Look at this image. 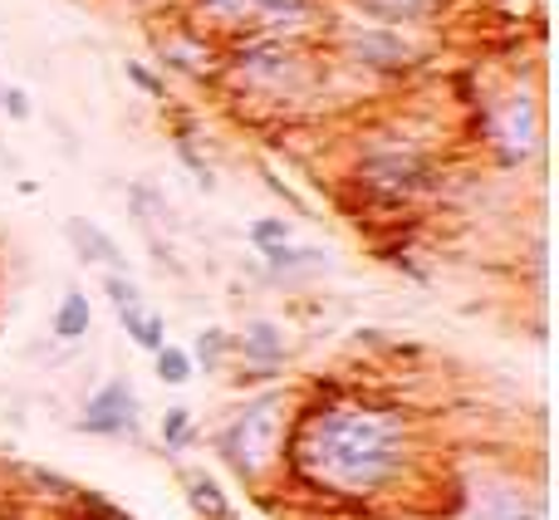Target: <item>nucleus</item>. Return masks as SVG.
I'll list each match as a JSON object with an SVG mask.
<instances>
[{
    "instance_id": "f257e3e1",
    "label": "nucleus",
    "mask_w": 559,
    "mask_h": 520,
    "mask_svg": "<svg viewBox=\"0 0 559 520\" xmlns=\"http://www.w3.org/2000/svg\"><path fill=\"white\" fill-rule=\"evenodd\" d=\"M295 457L334 492H378L407 466V423L388 407H329L305 423Z\"/></svg>"
},
{
    "instance_id": "423d86ee",
    "label": "nucleus",
    "mask_w": 559,
    "mask_h": 520,
    "mask_svg": "<svg viewBox=\"0 0 559 520\" xmlns=\"http://www.w3.org/2000/svg\"><path fill=\"white\" fill-rule=\"evenodd\" d=\"M123 329H128V339H133L138 348H147V354H157V348L167 344V324H163V315H147V309H123Z\"/></svg>"
},
{
    "instance_id": "f8f14e48",
    "label": "nucleus",
    "mask_w": 559,
    "mask_h": 520,
    "mask_svg": "<svg viewBox=\"0 0 559 520\" xmlns=\"http://www.w3.org/2000/svg\"><path fill=\"white\" fill-rule=\"evenodd\" d=\"M187 433H192V413H187V407H173V413L163 417V442L167 447H182Z\"/></svg>"
},
{
    "instance_id": "20e7f679",
    "label": "nucleus",
    "mask_w": 559,
    "mask_h": 520,
    "mask_svg": "<svg viewBox=\"0 0 559 520\" xmlns=\"http://www.w3.org/2000/svg\"><path fill=\"white\" fill-rule=\"evenodd\" d=\"M64 236H69V246H74V251L84 256V260H94V265H108V270H123V265H128L114 236L98 232V226L84 222V216H69V222H64Z\"/></svg>"
},
{
    "instance_id": "9d476101",
    "label": "nucleus",
    "mask_w": 559,
    "mask_h": 520,
    "mask_svg": "<svg viewBox=\"0 0 559 520\" xmlns=\"http://www.w3.org/2000/svg\"><path fill=\"white\" fill-rule=\"evenodd\" d=\"M265 260H271L275 270H299V265H319L324 260V251H299V246H289V241H280L265 251Z\"/></svg>"
},
{
    "instance_id": "9b49d317",
    "label": "nucleus",
    "mask_w": 559,
    "mask_h": 520,
    "mask_svg": "<svg viewBox=\"0 0 559 520\" xmlns=\"http://www.w3.org/2000/svg\"><path fill=\"white\" fill-rule=\"evenodd\" d=\"M251 241L261 246V251H271V246L289 241V222H280V216H265V222H255V226H251Z\"/></svg>"
},
{
    "instance_id": "2eb2a0df",
    "label": "nucleus",
    "mask_w": 559,
    "mask_h": 520,
    "mask_svg": "<svg viewBox=\"0 0 559 520\" xmlns=\"http://www.w3.org/2000/svg\"><path fill=\"white\" fill-rule=\"evenodd\" d=\"M0 108H5L15 123H25L29 118V98H25V88H0Z\"/></svg>"
},
{
    "instance_id": "6e6552de",
    "label": "nucleus",
    "mask_w": 559,
    "mask_h": 520,
    "mask_svg": "<svg viewBox=\"0 0 559 520\" xmlns=\"http://www.w3.org/2000/svg\"><path fill=\"white\" fill-rule=\"evenodd\" d=\"M187 492H192V506H197L202 516H212V520H226V516H231L226 496L216 492V482H206V476H192V482H187Z\"/></svg>"
},
{
    "instance_id": "0eeeda50",
    "label": "nucleus",
    "mask_w": 559,
    "mask_h": 520,
    "mask_svg": "<svg viewBox=\"0 0 559 520\" xmlns=\"http://www.w3.org/2000/svg\"><path fill=\"white\" fill-rule=\"evenodd\" d=\"M246 354H255V358H285V339H280V329L275 324H265V319H251V324H246Z\"/></svg>"
},
{
    "instance_id": "f03ea898",
    "label": "nucleus",
    "mask_w": 559,
    "mask_h": 520,
    "mask_svg": "<svg viewBox=\"0 0 559 520\" xmlns=\"http://www.w3.org/2000/svg\"><path fill=\"white\" fill-rule=\"evenodd\" d=\"M285 398L265 393L255 403H246L241 413L226 423L222 433V457L246 476V482H261L265 466L275 462V447H280V423H285Z\"/></svg>"
},
{
    "instance_id": "39448f33",
    "label": "nucleus",
    "mask_w": 559,
    "mask_h": 520,
    "mask_svg": "<svg viewBox=\"0 0 559 520\" xmlns=\"http://www.w3.org/2000/svg\"><path fill=\"white\" fill-rule=\"evenodd\" d=\"M88 324H94V315H88V295L84 289H69L64 299H59V309H55V339H69V344H74V339H84L88 334Z\"/></svg>"
},
{
    "instance_id": "4468645a",
    "label": "nucleus",
    "mask_w": 559,
    "mask_h": 520,
    "mask_svg": "<svg viewBox=\"0 0 559 520\" xmlns=\"http://www.w3.org/2000/svg\"><path fill=\"white\" fill-rule=\"evenodd\" d=\"M226 344H231V339H226V334H222V329H206V334H202V344H197V358H202V364H206V368H212V364H216V358H222V354H226Z\"/></svg>"
},
{
    "instance_id": "ddd939ff",
    "label": "nucleus",
    "mask_w": 559,
    "mask_h": 520,
    "mask_svg": "<svg viewBox=\"0 0 559 520\" xmlns=\"http://www.w3.org/2000/svg\"><path fill=\"white\" fill-rule=\"evenodd\" d=\"M104 289H108V299L118 305V315H123V309H138V285H133V280H123L118 270L104 280Z\"/></svg>"
},
{
    "instance_id": "1a4fd4ad",
    "label": "nucleus",
    "mask_w": 559,
    "mask_h": 520,
    "mask_svg": "<svg viewBox=\"0 0 559 520\" xmlns=\"http://www.w3.org/2000/svg\"><path fill=\"white\" fill-rule=\"evenodd\" d=\"M157 378H163V383H187V378H192V354L177 344H163L157 348Z\"/></svg>"
},
{
    "instance_id": "dca6fc26",
    "label": "nucleus",
    "mask_w": 559,
    "mask_h": 520,
    "mask_svg": "<svg viewBox=\"0 0 559 520\" xmlns=\"http://www.w3.org/2000/svg\"><path fill=\"white\" fill-rule=\"evenodd\" d=\"M226 5H236V10H265V15H275L285 0H226Z\"/></svg>"
},
{
    "instance_id": "7ed1b4c3",
    "label": "nucleus",
    "mask_w": 559,
    "mask_h": 520,
    "mask_svg": "<svg viewBox=\"0 0 559 520\" xmlns=\"http://www.w3.org/2000/svg\"><path fill=\"white\" fill-rule=\"evenodd\" d=\"M79 433H94V437L138 433V398H133V388H128V378H114V383H104L88 398L84 417H79Z\"/></svg>"
}]
</instances>
